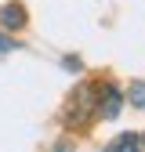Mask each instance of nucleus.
Returning <instances> with one entry per match:
<instances>
[{
    "instance_id": "1",
    "label": "nucleus",
    "mask_w": 145,
    "mask_h": 152,
    "mask_svg": "<svg viewBox=\"0 0 145 152\" xmlns=\"http://www.w3.org/2000/svg\"><path fill=\"white\" fill-rule=\"evenodd\" d=\"M0 26L4 29H22L26 26V7L22 4H4L0 7Z\"/></svg>"
},
{
    "instance_id": "2",
    "label": "nucleus",
    "mask_w": 145,
    "mask_h": 152,
    "mask_svg": "<svg viewBox=\"0 0 145 152\" xmlns=\"http://www.w3.org/2000/svg\"><path fill=\"white\" fill-rule=\"evenodd\" d=\"M94 94H98L94 87H80V94H76V112H69V120H72V123H83V120H87V112L94 109V102H91Z\"/></svg>"
},
{
    "instance_id": "3",
    "label": "nucleus",
    "mask_w": 145,
    "mask_h": 152,
    "mask_svg": "<svg viewBox=\"0 0 145 152\" xmlns=\"http://www.w3.org/2000/svg\"><path fill=\"white\" fill-rule=\"evenodd\" d=\"M105 152H141V138L138 134H120L116 141H109Z\"/></svg>"
},
{
    "instance_id": "4",
    "label": "nucleus",
    "mask_w": 145,
    "mask_h": 152,
    "mask_svg": "<svg viewBox=\"0 0 145 152\" xmlns=\"http://www.w3.org/2000/svg\"><path fill=\"white\" fill-rule=\"evenodd\" d=\"M120 105H123V94L116 87H105V109H102V116L105 120H116L120 116Z\"/></svg>"
},
{
    "instance_id": "5",
    "label": "nucleus",
    "mask_w": 145,
    "mask_h": 152,
    "mask_svg": "<svg viewBox=\"0 0 145 152\" xmlns=\"http://www.w3.org/2000/svg\"><path fill=\"white\" fill-rule=\"evenodd\" d=\"M127 98H131L138 109H145V80H134L131 87H127Z\"/></svg>"
},
{
    "instance_id": "6",
    "label": "nucleus",
    "mask_w": 145,
    "mask_h": 152,
    "mask_svg": "<svg viewBox=\"0 0 145 152\" xmlns=\"http://www.w3.org/2000/svg\"><path fill=\"white\" fill-rule=\"evenodd\" d=\"M11 47H18V44L11 40V36H4V33H0V51H11Z\"/></svg>"
},
{
    "instance_id": "7",
    "label": "nucleus",
    "mask_w": 145,
    "mask_h": 152,
    "mask_svg": "<svg viewBox=\"0 0 145 152\" xmlns=\"http://www.w3.org/2000/svg\"><path fill=\"white\" fill-rule=\"evenodd\" d=\"M141 148H145V138H141Z\"/></svg>"
}]
</instances>
